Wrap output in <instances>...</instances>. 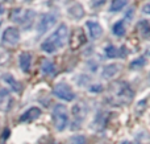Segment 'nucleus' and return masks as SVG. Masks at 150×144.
Segmentation results:
<instances>
[{
    "label": "nucleus",
    "mask_w": 150,
    "mask_h": 144,
    "mask_svg": "<svg viewBox=\"0 0 150 144\" xmlns=\"http://www.w3.org/2000/svg\"><path fill=\"white\" fill-rule=\"evenodd\" d=\"M69 37V28L65 24H61L55 32H53L46 40L41 44V49L46 53H54L65 46Z\"/></svg>",
    "instance_id": "nucleus-1"
},
{
    "label": "nucleus",
    "mask_w": 150,
    "mask_h": 144,
    "mask_svg": "<svg viewBox=\"0 0 150 144\" xmlns=\"http://www.w3.org/2000/svg\"><path fill=\"white\" fill-rule=\"evenodd\" d=\"M53 119H54L55 130H58V131H65L66 127L69 126V113H67V108H66L63 105H57L54 107Z\"/></svg>",
    "instance_id": "nucleus-2"
},
{
    "label": "nucleus",
    "mask_w": 150,
    "mask_h": 144,
    "mask_svg": "<svg viewBox=\"0 0 150 144\" xmlns=\"http://www.w3.org/2000/svg\"><path fill=\"white\" fill-rule=\"evenodd\" d=\"M53 93H54L55 97H58L62 101H66V102H71L75 98L74 91L71 90V87L66 83H57L54 86V89H53Z\"/></svg>",
    "instance_id": "nucleus-3"
},
{
    "label": "nucleus",
    "mask_w": 150,
    "mask_h": 144,
    "mask_svg": "<svg viewBox=\"0 0 150 144\" xmlns=\"http://www.w3.org/2000/svg\"><path fill=\"white\" fill-rule=\"evenodd\" d=\"M34 17V12L29 9H16L12 12V20L15 23L23 24V25H29Z\"/></svg>",
    "instance_id": "nucleus-4"
},
{
    "label": "nucleus",
    "mask_w": 150,
    "mask_h": 144,
    "mask_svg": "<svg viewBox=\"0 0 150 144\" xmlns=\"http://www.w3.org/2000/svg\"><path fill=\"white\" fill-rule=\"evenodd\" d=\"M1 40H3V42L7 45H16L20 41V32H18L17 28L9 26V28H7L4 31Z\"/></svg>",
    "instance_id": "nucleus-5"
},
{
    "label": "nucleus",
    "mask_w": 150,
    "mask_h": 144,
    "mask_svg": "<svg viewBox=\"0 0 150 144\" xmlns=\"http://www.w3.org/2000/svg\"><path fill=\"white\" fill-rule=\"evenodd\" d=\"M55 23H57V16L53 15V13H47V15H45L44 17L41 19V21H40L38 32L40 33H45V32L49 31Z\"/></svg>",
    "instance_id": "nucleus-6"
},
{
    "label": "nucleus",
    "mask_w": 150,
    "mask_h": 144,
    "mask_svg": "<svg viewBox=\"0 0 150 144\" xmlns=\"http://www.w3.org/2000/svg\"><path fill=\"white\" fill-rule=\"evenodd\" d=\"M13 106V99L8 90H0V111H9Z\"/></svg>",
    "instance_id": "nucleus-7"
},
{
    "label": "nucleus",
    "mask_w": 150,
    "mask_h": 144,
    "mask_svg": "<svg viewBox=\"0 0 150 144\" xmlns=\"http://www.w3.org/2000/svg\"><path fill=\"white\" fill-rule=\"evenodd\" d=\"M86 26L88 29V34L92 40H98L103 36V28L101 25L98 23V21H92V20H88L86 23Z\"/></svg>",
    "instance_id": "nucleus-8"
},
{
    "label": "nucleus",
    "mask_w": 150,
    "mask_h": 144,
    "mask_svg": "<svg viewBox=\"0 0 150 144\" xmlns=\"http://www.w3.org/2000/svg\"><path fill=\"white\" fill-rule=\"evenodd\" d=\"M41 116V110L38 107H30L20 116V122H25V123H29V122H33L36 119H38Z\"/></svg>",
    "instance_id": "nucleus-9"
},
{
    "label": "nucleus",
    "mask_w": 150,
    "mask_h": 144,
    "mask_svg": "<svg viewBox=\"0 0 150 144\" xmlns=\"http://www.w3.org/2000/svg\"><path fill=\"white\" fill-rule=\"evenodd\" d=\"M30 63H32V54L28 52H24L20 54V68L23 71L28 73L30 69Z\"/></svg>",
    "instance_id": "nucleus-10"
},
{
    "label": "nucleus",
    "mask_w": 150,
    "mask_h": 144,
    "mask_svg": "<svg viewBox=\"0 0 150 144\" xmlns=\"http://www.w3.org/2000/svg\"><path fill=\"white\" fill-rule=\"evenodd\" d=\"M117 73H119V65L112 63V65H108L104 68L103 77H105V78H112V77H115Z\"/></svg>",
    "instance_id": "nucleus-11"
},
{
    "label": "nucleus",
    "mask_w": 150,
    "mask_h": 144,
    "mask_svg": "<svg viewBox=\"0 0 150 144\" xmlns=\"http://www.w3.org/2000/svg\"><path fill=\"white\" fill-rule=\"evenodd\" d=\"M128 3H129V0H112L109 9H111L112 12H117V11H121L122 8H124L125 5L128 4Z\"/></svg>",
    "instance_id": "nucleus-12"
},
{
    "label": "nucleus",
    "mask_w": 150,
    "mask_h": 144,
    "mask_svg": "<svg viewBox=\"0 0 150 144\" xmlns=\"http://www.w3.org/2000/svg\"><path fill=\"white\" fill-rule=\"evenodd\" d=\"M125 32H127V29H125L124 23H122V21H117V23L113 25V33L116 34V36L122 37L125 34Z\"/></svg>",
    "instance_id": "nucleus-13"
},
{
    "label": "nucleus",
    "mask_w": 150,
    "mask_h": 144,
    "mask_svg": "<svg viewBox=\"0 0 150 144\" xmlns=\"http://www.w3.org/2000/svg\"><path fill=\"white\" fill-rule=\"evenodd\" d=\"M105 54L108 56V58H116L120 56V49L113 45H108L105 48Z\"/></svg>",
    "instance_id": "nucleus-14"
},
{
    "label": "nucleus",
    "mask_w": 150,
    "mask_h": 144,
    "mask_svg": "<svg viewBox=\"0 0 150 144\" xmlns=\"http://www.w3.org/2000/svg\"><path fill=\"white\" fill-rule=\"evenodd\" d=\"M5 78V82H8V83L11 85V86L13 87V90H15V91H20V83H18L17 81H16L15 78H13L12 76H9V74H4V76H3Z\"/></svg>",
    "instance_id": "nucleus-15"
},
{
    "label": "nucleus",
    "mask_w": 150,
    "mask_h": 144,
    "mask_svg": "<svg viewBox=\"0 0 150 144\" xmlns=\"http://www.w3.org/2000/svg\"><path fill=\"white\" fill-rule=\"evenodd\" d=\"M42 71H44L45 74H52V73H54L55 71V68H54V65H53L50 61L45 60L44 62H42Z\"/></svg>",
    "instance_id": "nucleus-16"
},
{
    "label": "nucleus",
    "mask_w": 150,
    "mask_h": 144,
    "mask_svg": "<svg viewBox=\"0 0 150 144\" xmlns=\"http://www.w3.org/2000/svg\"><path fill=\"white\" fill-rule=\"evenodd\" d=\"M148 25H149L148 21H141V23H138V29L142 32V34L145 37H148V34H149V26Z\"/></svg>",
    "instance_id": "nucleus-17"
},
{
    "label": "nucleus",
    "mask_w": 150,
    "mask_h": 144,
    "mask_svg": "<svg viewBox=\"0 0 150 144\" xmlns=\"http://www.w3.org/2000/svg\"><path fill=\"white\" fill-rule=\"evenodd\" d=\"M7 61H8V53L5 52L4 49L0 48V65L4 63V62H7Z\"/></svg>",
    "instance_id": "nucleus-18"
},
{
    "label": "nucleus",
    "mask_w": 150,
    "mask_h": 144,
    "mask_svg": "<svg viewBox=\"0 0 150 144\" xmlns=\"http://www.w3.org/2000/svg\"><path fill=\"white\" fill-rule=\"evenodd\" d=\"M107 0H91V7L96 8V7H101V5L105 3Z\"/></svg>",
    "instance_id": "nucleus-19"
},
{
    "label": "nucleus",
    "mask_w": 150,
    "mask_h": 144,
    "mask_svg": "<svg viewBox=\"0 0 150 144\" xmlns=\"http://www.w3.org/2000/svg\"><path fill=\"white\" fill-rule=\"evenodd\" d=\"M3 12H4V9H3V7H1V5H0V15H1Z\"/></svg>",
    "instance_id": "nucleus-20"
},
{
    "label": "nucleus",
    "mask_w": 150,
    "mask_h": 144,
    "mask_svg": "<svg viewBox=\"0 0 150 144\" xmlns=\"http://www.w3.org/2000/svg\"><path fill=\"white\" fill-rule=\"evenodd\" d=\"M121 144H133V143H130V142H122Z\"/></svg>",
    "instance_id": "nucleus-21"
}]
</instances>
